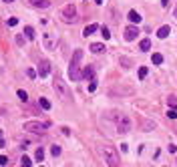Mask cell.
<instances>
[{
	"label": "cell",
	"mask_w": 177,
	"mask_h": 167,
	"mask_svg": "<svg viewBox=\"0 0 177 167\" xmlns=\"http://www.w3.org/2000/svg\"><path fill=\"white\" fill-rule=\"evenodd\" d=\"M113 117H115V125H117V131H119V133H129V131H131V127H133L131 119H129L125 113H115Z\"/></svg>",
	"instance_id": "3"
},
{
	"label": "cell",
	"mask_w": 177,
	"mask_h": 167,
	"mask_svg": "<svg viewBox=\"0 0 177 167\" xmlns=\"http://www.w3.org/2000/svg\"><path fill=\"white\" fill-rule=\"evenodd\" d=\"M105 50V45H101V42H95V45H91V53H95V55H99Z\"/></svg>",
	"instance_id": "16"
},
{
	"label": "cell",
	"mask_w": 177,
	"mask_h": 167,
	"mask_svg": "<svg viewBox=\"0 0 177 167\" xmlns=\"http://www.w3.org/2000/svg\"><path fill=\"white\" fill-rule=\"evenodd\" d=\"M60 14H63V20H65V22H75V20H77V8H75L73 4H66Z\"/></svg>",
	"instance_id": "5"
},
{
	"label": "cell",
	"mask_w": 177,
	"mask_h": 167,
	"mask_svg": "<svg viewBox=\"0 0 177 167\" xmlns=\"http://www.w3.org/2000/svg\"><path fill=\"white\" fill-rule=\"evenodd\" d=\"M48 73H50V63H48V60H40V63H38V68H36V75L40 78H44Z\"/></svg>",
	"instance_id": "8"
},
{
	"label": "cell",
	"mask_w": 177,
	"mask_h": 167,
	"mask_svg": "<svg viewBox=\"0 0 177 167\" xmlns=\"http://www.w3.org/2000/svg\"><path fill=\"white\" fill-rule=\"evenodd\" d=\"M0 165H2V167H6V165H8V157L0 155Z\"/></svg>",
	"instance_id": "30"
},
{
	"label": "cell",
	"mask_w": 177,
	"mask_h": 167,
	"mask_svg": "<svg viewBox=\"0 0 177 167\" xmlns=\"http://www.w3.org/2000/svg\"><path fill=\"white\" fill-rule=\"evenodd\" d=\"M38 105H40V109H44V111H48V109H50V101L44 99V97H40V99H38Z\"/></svg>",
	"instance_id": "18"
},
{
	"label": "cell",
	"mask_w": 177,
	"mask_h": 167,
	"mask_svg": "<svg viewBox=\"0 0 177 167\" xmlns=\"http://www.w3.org/2000/svg\"><path fill=\"white\" fill-rule=\"evenodd\" d=\"M16 24H18V18H14V16L8 18V26H16Z\"/></svg>",
	"instance_id": "32"
},
{
	"label": "cell",
	"mask_w": 177,
	"mask_h": 167,
	"mask_svg": "<svg viewBox=\"0 0 177 167\" xmlns=\"http://www.w3.org/2000/svg\"><path fill=\"white\" fill-rule=\"evenodd\" d=\"M24 32H26V38H30V40H32L34 36H36V32H34L32 26H24Z\"/></svg>",
	"instance_id": "19"
},
{
	"label": "cell",
	"mask_w": 177,
	"mask_h": 167,
	"mask_svg": "<svg viewBox=\"0 0 177 167\" xmlns=\"http://www.w3.org/2000/svg\"><path fill=\"white\" fill-rule=\"evenodd\" d=\"M139 48H141L143 53H147V50L151 48V40H149V38H143V40L139 42Z\"/></svg>",
	"instance_id": "17"
},
{
	"label": "cell",
	"mask_w": 177,
	"mask_h": 167,
	"mask_svg": "<svg viewBox=\"0 0 177 167\" xmlns=\"http://www.w3.org/2000/svg\"><path fill=\"white\" fill-rule=\"evenodd\" d=\"M53 87H55V91L58 93V97L68 99V89H66V85H65V81H63V78L55 77V81H53Z\"/></svg>",
	"instance_id": "6"
},
{
	"label": "cell",
	"mask_w": 177,
	"mask_h": 167,
	"mask_svg": "<svg viewBox=\"0 0 177 167\" xmlns=\"http://www.w3.org/2000/svg\"><path fill=\"white\" fill-rule=\"evenodd\" d=\"M167 117H169V119H177V107L167 109Z\"/></svg>",
	"instance_id": "22"
},
{
	"label": "cell",
	"mask_w": 177,
	"mask_h": 167,
	"mask_svg": "<svg viewBox=\"0 0 177 167\" xmlns=\"http://www.w3.org/2000/svg\"><path fill=\"white\" fill-rule=\"evenodd\" d=\"M101 34H103V38H105V40H109V38H111V32H109V28H107V26H103V28H101Z\"/></svg>",
	"instance_id": "26"
},
{
	"label": "cell",
	"mask_w": 177,
	"mask_h": 167,
	"mask_svg": "<svg viewBox=\"0 0 177 167\" xmlns=\"http://www.w3.org/2000/svg\"><path fill=\"white\" fill-rule=\"evenodd\" d=\"M99 153L101 157L105 159V163L109 167H119V163H121V157H119V153H117V149L113 147V145H101L99 147Z\"/></svg>",
	"instance_id": "1"
},
{
	"label": "cell",
	"mask_w": 177,
	"mask_h": 167,
	"mask_svg": "<svg viewBox=\"0 0 177 167\" xmlns=\"http://www.w3.org/2000/svg\"><path fill=\"white\" fill-rule=\"evenodd\" d=\"M34 159H36V161H42V159H44V149H42V147H38V149H36Z\"/></svg>",
	"instance_id": "21"
},
{
	"label": "cell",
	"mask_w": 177,
	"mask_h": 167,
	"mask_svg": "<svg viewBox=\"0 0 177 167\" xmlns=\"http://www.w3.org/2000/svg\"><path fill=\"white\" fill-rule=\"evenodd\" d=\"M16 95H18V99L20 101H24V103H26V101H28V93H26V91H18V93H16Z\"/></svg>",
	"instance_id": "23"
},
{
	"label": "cell",
	"mask_w": 177,
	"mask_h": 167,
	"mask_svg": "<svg viewBox=\"0 0 177 167\" xmlns=\"http://www.w3.org/2000/svg\"><path fill=\"white\" fill-rule=\"evenodd\" d=\"M42 45H44V48H46V50H53V48H55V45H56L55 34H53V32H44L42 34Z\"/></svg>",
	"instance_id": "7"
},
{
	"label": "cell",
	"mask_w": 177,
	"mask_h": 167,
	"mask_svg": "<svg viewBox=\"0 0 177 167\" xmlns=\"http://www.w3.org/2000/svg\"><path fill=\"white\" fill-rule=\"evenodd\" d=\"M26 75H28L30 78H36V71H34V68H28V71H26Z\"/></svg>",
	"instance_id": "31"
},
{
	"label": "cell",
	"mask_w": 177,
	"mask_h": 167,
	"mask_svg": "<svg viewBox=\"0 0 177 167\" xmlns=\"http://www.w3.org/2000/svg\"><path fill=\"white\" fill-rule=\"evenodd\" d=\"M48 125L50 123H38V121H26L24 123V131H28V133H36V135H44L46 133V129H48Z\"/></svg>",
	"instance_id": "4"
},
{
	"label": "cell",
	"mask_w": 177,
	"mask_h": 167,
	"mask_svg": "<svg viewBox=\"0 0 177 167\" xmlns=\"http://www.w3.org/2000/svg\"><path fill=\"white\" fill-rule=\"evenodd\" d=\"M20 161H22V167H30V165H32V159H30V157H26V155L22 157Z\"/></svg>",
	"instance_id": "25"
},
{
	"label": "cell",
	"mask_w": 177,
	"mask_h": 167,
	"mask_svg": "<svg viewBox=\"0 0 177 167\" xmlns=\"http://www.w3.org/2000/svg\"><path fill=\"white\" fill-rule=\"evenodd\" d=\"M2 2H6V4H10V2H14V0H2Z\"/></svg>",
	"instance_id": "36"
},
{
	"label": "cell",
	"mask_w": 177,
	"mask_h": 167,
	"mask_svg": "<svg viewBox=\"0 0 177 167\" xmlns=\"http://www.w3.org/2000/svg\"><path fill=\"white\" fill-rule=\"evenodd\" d=\"M151 60H153V65H161V63H163V55H159V53H153Z\"/></svg>",
	"instance_id": "20"
},
{
	"label": "cell",
	"mask_w": 177,
	"mask_h": 167,
	"mask_svg": "<svg viewBox=\"0 0 177 167\" xmlns=\"http://www.w3.org/2000/svg\"><path fill=\"white\" fill-rule=\"evenodd\" d=\"M40 167H42V165H40Z\"/></svg>",
	"instance_id": "40"
},
{
	"label": "cell",
	"mask_w": 177,
	"mask_h": 167,
	"mask_svg": "<svg viewBox=\"0 0 177 167\" xmlns=\"http://www.w3.org/2000/svg\"><path fill=\"white\" fill-rule=\"evenodd\" d=\"M141 127H143V131H153V129H155V123L149 121V119H143V121H141Z\"/></svg>",
	"instance_id": "15"
},
{
	"label": "cell",
	"mask_w": 177,
	"mask_h": 167,
	"mask_svg": "<svg viewBox=\"0 0 177 167\" xmlns=\"http://www.w3.org/2000/svg\"><path fill=\"white\" fill-rule=\"evenodd\" d=\"M95 30H99V24H87V26H85V30H83V34H85V36H91V34L95 32Z\"/></svg>",
	"instance_id": "11"
},
{
	"label": "cell",
	"mask_w": 177,
	"mask_h": 167,
	"mask_svg": "<svg viewBox=\"0 0 177 167\" xmlns=\"http://www.w3.org/2000/svg\"><path fill=\"white\" fill-rule=\"evenodd\" d=\"M169 32H171V26H161V28L157 30V36H159V38H167Z\"/></svg>",
	"instance_id": "13"
},
{
	"label": "cell",
	"mask_w": 177,
	"mask_h": 167,
	"mask_svg": "<svg viewBox=\"0 0 177 167\" xmlns=\"http://www.w3.org/2000/svg\"><path fill=\"white\" fill-rule=\"evenodd\" d=\"M0 139H2V131H0Z\"/></svg>",
	"instance_id": "38"
},
{
	"label": "cell",
	"mask_w": 177,
	"mask_h": 167,
	"mask_svg": "<svg viewBox=\"0 0 177 167\" xmlns=\"http://www.w3.org/2000/svg\"><path fill=\"white\" fill-rule=\"evenodd\" d=\"M167 103H169L171 107H177V99H175V97H169V99H167Z\"/></svg>",
	"instance_id": "33"
},
{
	"label": "cell",
	"mask_w": 177,
	"mask_h": 167,
	"mask_svg": "<svg viewBox=\"0 0 177 167\" xmlns=\"http://www.w3.org/2000/svg\"><path fill=\"white\" fill-rule=\"evenodd\" d=\"M60 151H63V149H60V147H58V145H53V147H50V153H53V155H60Z\"/></svg>",
	"instance_id": "27"
},
{
	"label": "cell",
	"mask_w": 177,
	"mask_h": 167,
	"mask_svg": "<svg viewBox=\"0 0 177 167\" xmlns=\"http://www.w3.org/2000/svg\"><path fill=\"white\" fill-rule=\"evenodd\" d=\"M95 2H97V4H103V2H105V0H95Z\"/></svg>",
	"instance_id": "37"
},
{
	"label": "cell",
	"mask_w": 177,
	"mask_h": 167,
	"mask_svg": "<svg viewBox=\"0 0 177 167\" xmlns=\"http://www.w3.org/2000/svg\"><path fill=\"white\" fill-rule=\"evenodd\" d=\"M175 16H177V8H175Z\"/></svg>",
	"instance_id": "39"
},
{
	"label": "cell",
	"mask_w": 177,
	"mask_h": 167,
	"mask_svg": "<svg viewBox=\"0 0 177 167\" xmlns=\"http://www.w3.org/2000/svg\"><path fill=\"white\" fill-rule=\"evenodd\" d=\"M34 8H48L50 6V0H28Z\"/></svg>",
	"instance_id": "10"
},
{
	"label": "cell",
	"mask_w": 177,
	"mask_h": 167,
	"mask_svg": "<svg viewBox=\"0 0 177 167\" xmlns=\"http://www.w3.org/2000/svg\"><path fill=\"white\" fill-rule=\"evenodd\" d=\"M95 89H97V81L93 78V81H91V85H88V93H93Z\"/></svg>",
	"instance_id": "29"
},
{
	"label": "cell",
	"mask_w": 177,
	"mask_h": 167,
	"mask_svg": "<svg viewBox=\"0 0 177 167\" xmlns=\"http://www.w3.org/2000/svg\"><path fill=\"white\" fill-rule=\"evenodd\" d=\"M147 73H149L147 67H141V68H139V78H145V77H147Z\"/></svg>",
	"instance_id": "28"
},
{
	"label": "cell",
	"mask_w": 177,
	"mask_h": 167,
	"mask_svg": "<svg viewBox=\"0 0 177 167\" xmlns=\"http://www.w3.org/2000/svg\"><path fill=\"white\" fill-rule=\"evenodd\" d=\"M16 45H24V36H22V34L16 36Z\"/></svg>",
	"instance_id": "34"
},
{
	"label": "cell",
	"mask_w": 177,
	"mask_h": 167,
	"mask_svg": "<svg viewBox=\"0 0 177 167\" xmlns=\"http://www.w3.org/2000/svg\"><path fill=\"white\" fill-rule=\"evenodd\" d=\"M119 63H121L123 67L127 68V67H131V58H127V56H121V58H119Z\"/></svg>",
	"instance_id": "24"
},
{
	"label": "cell",
	"mask_w": 177,
	"mask_h": 167,
	"mask_svg": "<svg viewBox=\"0 0 177 167\" xmlns=\"http://www.w3.org/2000/svg\"><path fill=\"white\" fill-rule=\"evenodd\" d=\"M81 58H83V50L77 48L75 55H73V60H71V67H68V78L71 81H81L83 78V73H81Z\"/></svg>",
	"instance_id": "2"
},
{
	"label": "cell",
	"mask_w": 177,
	"mask_h": 167,
	"mask_svg": "<svg viewBox=\"0 0 177 167\" xmlns=\"http://www.w3.org/2000/svg\"><path fill=\"white\" fill-rule=\"evenodd\" d=\"M137 34H139V28H137V26H127V28H125V38H127V40H135V38H137Z\"/></svg>",
	"instance_id": "9"
},
{
	"label": "cell",
	"mask_w": 177,
	"mask_h": 167,
	"mask_svg": "<svg viewBox=\"0 0 177 167\" xmlns=\"http://www.w3.org/2000/svg\"><path fill=\"white\" fill-rule=\"evenodd\" d=\"M83 78H88V81H93V78H95V68H93V67H87L85 71H83Z\"/></svg>",
	"instance_id": "14"
},
{
	"label": "cell",
	"mask_w": 177,
	"mask_h": 167,
	"mask_svg": "<svg viewBox=\"0 0 177 167\" xmlns=\"http://www.w3.org/2000/svg\"><path fill=\"white\" fill-rule=\"evenodd\" d=\"M169 2H171V0H161V6H163V8H167V6H169Z\"/></svg>",
	"instance_id": "35"
},
{
	"label": "cell",
	"mask_w": 177,
	"mask_h": 167,
	"mask_svg": "<svg viewBox=\"0 0 177 167\" xmlns=\"http://www.w3.org/2000/svg\"><path fill=\"white\" fill-rule=\"evenodd\" d=\"M127 18H129L131 22H137V24L141 22V14H139V12H137V10H131V12H129V14H127Z\"/></svg>",
	"instance_id": "12"
}]
</instances>
